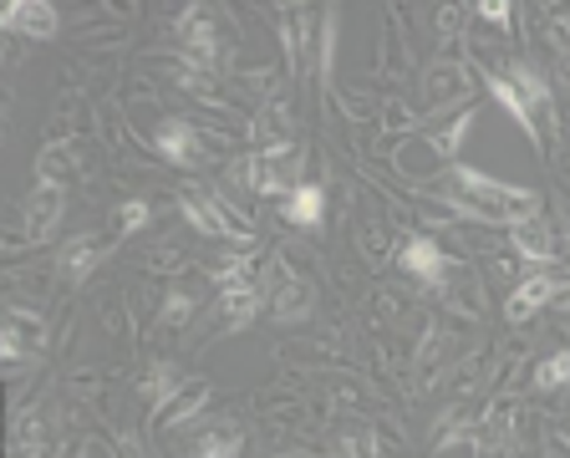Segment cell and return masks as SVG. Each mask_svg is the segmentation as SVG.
I'll use <instances>...</instances> for the list:
<instances>
[{
    "label": "cell",
    "instance_id": "obj_1",
    "mask_svg": "<svg viewBox=\"0 0 570 458\" xmlns=\"http://www.w3.org/2000/svg\"><path fill=\"white\" fill-rule=\"evenodd\" d=\"M453 184L459 194L479 209V220H499V224H530L540 220V194L534 188H520V184H504V178H489L469 164H453Z\"/></svg>",
    "mask_w": 570,
    "mask_h": 458
},
{
    "label": "cell",
    "instance_id": "obj_2",
    "mask_svg": "<svg viewBox=\"0 0 570 458\" xmlns=\"http://www.w3.org/2000/svg\"><path fill=\"white\" fill-rule=\"evenodd\" d=\"M296 168H301V148L296 143H275V148L255 153L249 164H239V178H245L255 194H291L296 188Z\"/></svg>",
    "mask_w": 570,
    "mask_h": 458
},
{
    "label": "cell",
    "instance_id": "obj_3",
    "mask_svg": "<svg viewBox=\"0 0 570 458\" xmlns=\"http://www.w3.org/2000/svg\"><path fill=\"white\" fill-rule=\"evenodd\" d=\"M261 305H265V285L249 281L245 260H239L235 271H225V285H219V311H225V327L229 331H245L249 321L261 316Z\"/></svg>",
    "mask_w": 570,
    "mask_h": 458
},
{
    "label": "cell",
    "instance_id": "obj_4",
    "mask_svg": "<svg viewBox=\"0 0 570 458\" xmlns=\"http://www.w3.org/2000/svg\"><path fill=\"white\" fill-rule=\"evenodd\" d=\"M61 26L57 6L51 0H11L6 11H0V31L6 36H31V41H51Z\"/></svg>",
    "mask_w": 570,
    "mask_h": 458
},
{
    "label": "cell",
    "instance_id": "obj_5",
    "mask_svg": "<svg viewBox=\"0 0 570 458\" xmlns=\"http://www.w3.org/2000/svg\"><path fill=\"white\" fill-rule=\"evenodd\" d=\"M265 295H271V311L285 321V327H296V321H306L311 311H316V301H311V285L301 281L296 271H271V285H265Z\"/></svg>",
    "mask_w": 570,
    "mask_h": 458
},
{
    "label": "cell",
    "instance_id": "obj_6",
    "mask_svg": "<svg viewBox=\"0 0 570 458\" xmlns=\"http://www.w3.org/2000/svg\"><path fill=\"white\" fill-rule=\"evenodd\" d=\"M61 209H67V188L57 178H41L31 188V199H26V235L31 240H51L61 224Z\"/></svg>",
    "mask_w": 570,
    "mask_h": 458
},
{
    "label": "cell",
    "instance_id": "obj_7",
    "mask_svg": "<svg viewBox=\"0 0 570 458\" xmlns=\"http://www.w3.org/2000/svg\"><path fill=\"white\" fill-rule=\"evenodd\" d=\"M397 265H403L413 281H423V285H439L443 275H449V255H443L428 235H407L403 245H397Z\"/></svg>",
    "mask_w": 570,
    "mask_h": 458
},
{
    "label": "cell",
    "instance_id": "obj_8",
    "mask_svg": "<svg viewBox=\"0 0 570 458\" xmlns=\"http://www.w3.org/2000/svg\"><path fill=\"white\" fill-rule=\"evenodd\" d=\"M154 143H158V153H164L174 168H194L204 158V138L194 133V123H184V118H164V123H158Z\"/></svg>",
    "mask_w": 570,
    "mask_h": 458
},
{
    "label": "cell",
    "instance_id": "obj_9",
    "mask_svg": "<svg viewBox=\"0 0 570 458\" xmlns=\"http://www.w3.org/2000/svg\"><path fill=\"white\" fill-rule=\"evenodd\" d=\"M178 209H184V220L199 230V235H214V240H249V230L245 224H235L225 209L214 199H199V194H184L178 199Z\"/></svg>",
    "mask_w": 570,
    "mask_h": 458
},
{
    "label": "cell",
    "instance_id": "obj_10",
    "mask_svg": "<svg viewBox=\"0 0 570 458\" xmlns=\"http://www.w3.org/2000/svg\"><path fill=\"white\" fill-rule=\"evenodd\" d=\"M41 347H47V327L36 316H26V311H11L6 316V337H0V357L21 362V357H41Z\"/></svg>",
    "mask_w": 570,
    "mask_h": 458
},
{
    "label": "cell",
    "instance_id": "obj_11",
    "mask_svg": "<svg viewBox=\"0 0 570 458\" xmlns=\"http://www.w3.org/2000/svg\"><path fill=\"white\" fill-rule=\"evenodd\" d=\"M556 295H560V281H550V275H530V281H520L510 291V301H504V316H510V321H530L534 311H546Z\"/></svg>",
    "mask_w": 570,
    "mask_h": 458
},
{
    "label": "cell",
    "instance_id": "obj_12",
    "mask_svg": "<svg viewBox=\"0 0 570 458\" xmlns=\"http://www.w3.org/2000/svg\"><path fill=\"white\" fill-rule=\"evenodd\" d=\"M510 87L534 107V118L550 123V82H546V71L530 67V61H514V67H510Z\"/></svg>",
    "mask_w": 570,
    "mask_h": 458
},
{
    "label": "cell",
    "instance_id": "obj_13",
    "mask_svg": "<svg viewBox=\"0 0 570 458\" xmlns=\"http://www.w3.org/2000/svg\"><path fill=\"white\" fill-rule=\"evenodd\" d=\"M321 214H326V188L321 184H296L285 194V220L296 224V230H316Z\"/></svg>",
    "mask_w": 570,
    "mask_h": 458
},
{
    "label": "cell",
    "instance_id": "obj_14",
    "mask_svg": "<svg viewBox=\"0 0 570 458\" xmlns=\"http://www.w3.org/2000/svg\"><path fill=\"white\" fill-rule=\"evenodd\" d=\"M239 448H245V433L235 423H209L189 444V458H239Z\"/></svg>",
    "mask_w": 570,
    "mask_h": 458
},
{
    "label": "cell",
    "instance_id": "obj_15",
    "mask_svg": "<svg viewBox=\"0 0 570 458\" xmlns=\"http://www.w3.org/2000/svg\"><path fill=\"white\" fill-rule=\"evenodd\" d=\"M510 245H514V255L530 260V265H546V260H556V240H550V230L540 220L514 224V230H510Z\"/></svg>",
    "mask_w": 570,
    "mask_h": 458
},
{
    "label": "cell",
    "instance_id": "obj_16",
    "mask_svg": "<svg viewBox=\"0 0 570 458\" xmlns=\"http://www.w3.org/2000/svg\"><path fill=\"white\" fill-rule=\"evenodd\" d=\"M178 36H184V47H189V57H199V61H214V21H209V11H184V21H178Z\"/></svg>",
    "mask_w": 570,
    "mask_h": 458
},
{
    "label": "cell",
    "instance_id": "obj_17",
    "mask_svg": "<svg viewBox=\"0 0 570 458\" xmlns=\"http://www.w3.org/2000/svg\"><path fill=\"white\" fill-rule=\"evenodd\" d=\"M489 92H494V103H499V107H510V113H514V123H520V128L530 133L534 143H540V128H546V123L534 118V107L524 103V97L510 87V77H489Z\"/></svg>",
    "mask_w": 570,
    "mask_h": 458
},
{
    "label": "cell",
    "instance_id": "obj_18",
    "mask_svg": "<svg viewBox=\"0 0 570 458\" xmlns=\"http://www.w3.org/2000/svg\"><path fill=\"white\" fill-rule=\"evenodd\" d=\"M204 402H209V388H204V382H184V388H178L174 398H168L164 408H158V423H164V428L184 423L189 412H199V408H204Z\"/></svg>",
    "mask_w": 570,
    "mask_h": 458
},
{
    "label": "cell",
    "instance_id": "obj_19",
    "mask_svg": "<svg viewBox=\"0 0 570 458\" xmlns=\"http://www.w3.org/2000/svg\"><path fill=\"white\" fill-rule=\"evenodd\" d=\"M57 260H61V275H67V281H87V275L97 271V260H102V245H97V240H71Z\"/></svg>",
    "mask_w": 570,
    "mask_h": 458
},
{
    "label": "cell",
    "instance_id": "obj_20",
    "mask_svg": "<svg viewBox=\"0 0 570 458\" xmlns=\"http://www.w3.org/2000/svg\"><path fill=\"white\" fill-rule=\"evenodd\" d=\"M178 388H184V377H178V367H174V362H158L154 372L142 377V392H148V398H154V408H164V402L174 398Z\"/></svg>",
    "mask_w": 570,
    "mask_h": 458
},
{
    "label": "cell",
    "instance_id": "obj_21",
    "mask_svg": "<svg viewBox=\"0 0 570 458\" xmlns=\"http://www.w3.org/2000/svg\"><path fill=\"white\" fill-rule=\"evenodd\" d=\"M534 388L540 392L570 388V352H556V357H546V362L534 367Z\"/></svg>",
    "mask_w": 570,
    "mask_h": 458
},
{
    "label": "cell",
    "instance_id": "obj_22",
    "mask_svg": "<svg viewBox=\"0 0 570 458\" xmlns=\"http://www.w3.org/2000/svg\"><path fill=\"white\" fill-rule=\"evenodd\" d=\"M148 220H154V214H148V204H142V199H128L118 214H112V235L128 240V235H138V230H142Z\"/></svg>",
    "mask_w": 570,
    "mask_h": 458
},
{
    "label": "cell",
    "instance_id": "obj_23",
    "mask_svg": "<svg viewBox=\"0 0 570 458\" xmlns=\"http://www.w3.org/2000/svg\"><path fill=\"white\" fill-rule=\"evenodd\" d=\"M372 448H377V444H372L367 428H352V433L342 438V454H346V458H372Z\"/></svg>",
    "mask_w": 570,
    "mask_h": 458
},
{
    "label": "cell",
    "instance_id": "obj_24",
    "mask_svg": "<svg viewBox=\"0 0 570 458\" xmlns=\"http://www.w3.org/2000/svg\"><path fill=\"white\" fill-rule=\"evenodd\" d=\"M189 311H194V301L184 291H174L164 301V321H168V327H184V321H189Z\"/></svg>",
    "mask_w": 570,
    "mask_h": 458
},
{
    "label": "cell",
    "instance_id": "obj_25",
    "mask_svg": "<svg viewBox=\"0 0 570 458\" xmlns=\"http://www.w3.org/2000/svg\"><path fill=\"white\" fill-rule=\"evenodd\" d=\"M474 11L484 16V21H494V26H510V11H514V6H510V0H479Z\"/></svg>",
    "mask_w": 570,
    "mask_h": 458
}]
</instances>
